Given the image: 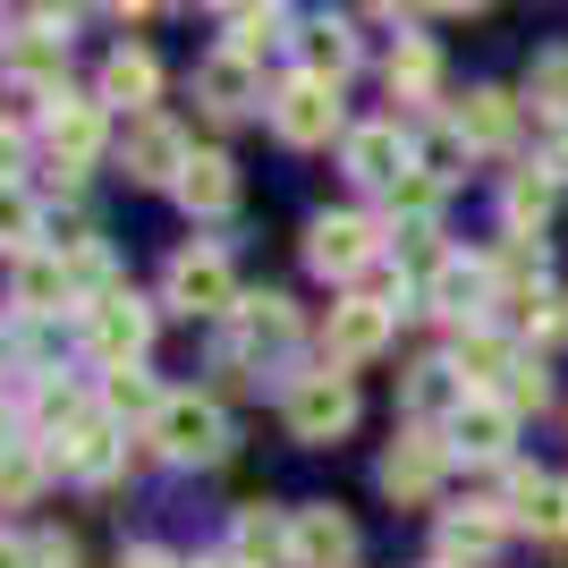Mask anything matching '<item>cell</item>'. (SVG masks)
<instances>
[{
  "label": "cell",
  "instance_id": "cell-39",
  "mask_svg": "<svg viewBox=\"0 0 568 568\" xmlns=\"http://www.w3.org/2000/svg\"><path fill=\"white\" fill-rule=\"evenodd\" d=\"M34 568H77V544L69 535H34Z\"/></svg>",
  "mask_w": 568,
  "mask_h": 568
},
{
  "label": "cell",
  "instance_id": "cell-28",
  "mask_svg": "<svg viewBox=\"0 0 568 568\" xmlns=\"http://www.w3.org/2000/svg\"><path fill=\"white\" fill-rule=\"evenodd\" d=\"M433 77H442V60H433V43H416V34H399V51H390V94L425 102Z\"/></svg>",
  "mask_w": 568,
  "mask_h": 568
},
{
  "label": "cell",
  "instance_id": "cell-34",
  "mask_svg": "<svg viewBox=\"0 0 568 568\" xmlns=\"http://www.w3.org/2000/svg\"><path fill=\"white\" fill-rule=\"evenodd\" d=\"M493 281H544V237H509L493 255Z\"/></svg>",
  "mask_w": 568,
  "mask_h": 568
},
{
  "label": "cell",
  "instance_id": "cell-7",
  "mask_svg": "<svg viewBox=\"0 0 568 568\" xmlns=\"http://www.w3.org/2000/svg\"><path fill=\"white\" fill-rule=\"evenodd\" d=\"M153 433H162L170 458H221V450H230V416H221L213 399H162Z\"/></svg>",
  "mask_w": 568,
  "mask_h": 568
},
{
  "label": "cell",
  "instance_id": "cell-8",
  "mask_svg": "<svg viewBox=\"0 0 568 568\" xmlns=\"http://www.w3.org/2000/svg\"><path fill=\"white\" fill-rule=\"evenodd\" d=\"M43 144L60 170H85L102 153V102H77V94H51L43 102Z\"/></svg>",
  "mask_w": 568,
  "mask_h": 568
},
{
  "label": "cell",
  "instance_id": "cell-30",
  "mask_svg": "<svg viewBox=\"0 0 568 568\" xmlns=\"http://www.w3.org/2000/svg\"><path fill=\"white\" fill-rule=\"evenodd\" d=\"M34 493H43V450L0 442V500H34Z\"/></svg>",
  "mask_w": 568,
  "mask_h": 568
},
{
  "label": "cell",
  "instance_id": "cell-26",
  "mask_svg": "<svg viewBox=\"0 0 568 568\" xmlns=\"http://www.w3.org/2000/svg\"><path fill=\"white\" fill-rule=\"evenodd\" d=\"M450 365H458V382H475V390H500V382H509V365H518V356L500 348L493 332H458V356H450Z\"/></svg>",
  "mask_w": 568,
  "mask_h": 568
},
{
  "label": "cell",
  "instance_id": "cell-19",
  "mask_svg": "<svg viewBox=\"0 0 568 568\" xmlns=\"http://www.w3.org/2000/svg\"><path fill=\"white\" fill-rule=\"evenodd\" d=\"M77 272L60 255H18V281H9V297H18V314H60L69 306Z\"/></svg>",
  "mask_w": 568,
  "mask_h": 568
},
{
  "label": "cell",
  "instance_id": "cell-37",
  "mask_svg": "<svg viewBox=\"0 0 568 568\" xmlns=\"http://www.w3.org/2000/svg\"><path fill=\"white\" fill-rule=\"evenodd\" d=\"M390 195H399V213H416V221H425L433 204H442V179H433V170H407V179H399Z\"/></svg>",
  "mask_w": 568,
  "mask_h": 568
},
{
  "label": "cell",
  "instance_id": "cell-25",
  "mask_svg": "<svg viewBox=\"0 0 568 568\" xmlns=\"http://www.w3.org/2000/svg\"><path fill=\"white\" fill-rule=\"evenodd\" d=\"M500 551V518L493 509H458L442 518V560H493Z\"/></svg>",
  "mask_w": 568,
  "mask_h": 568
},
{
  "label": "cell",
  "instance_id": "cell-40",
  "mask_svg": "<svg viewBox=\"0 0 568 568\" xmlns=\"http://www.w3.org/2000/svg\"><path fill=\"white\" fill-rule=\"evenodd\" d=\"M18 153H26V144H18V128L0 119V187H18Z\"/></svg>",
  "mask_w": 568,
  "mask_h": 568
},
{
  "label": "cell",
  "instance_id": "cell-15",
  "mask_svg": "<svg viewBox=\"0 0 568 568\" xmlns=\"http://www.w3.org/2000/svg\"><path fill=\"white\" fill-rule=\"evenodd\" d=\"M195 94H204V111H221V119H237V111H255V60H237L230 43L195 69Z\"/></svg>",
  "mask_w": 568,
  "mask_h": 568
},
{
  "label": "cell",
  "instance_id": "cell-17",
  "mask_svg": "<svg viewBox=\"0 0 568 568\" xmlns=\"http://www.w3.org/2000/svg\"><path fill=\"white\" fill-rule=\"evenodd\" d=\"M509 425H518V407L509 399H458V416H450V450H467V458H500L509 450Z\"/></svg>",
  "mask_w": 568,
  "mask_h": 568
},
{
  "label": "cell",
  "instance_id": "cell-2",
  "mask_svg": "<svg viewBox=\"0 0 568 568\" xmlns=\"http://www.w3.org/2000/svg\"><path fill=\"white\" fill-rule=\"evenodd\" d=\"M144 339H153V314H144V297H128V288H102L94 306H85V348L102 356V365H136Z\"/></svg>",
  "mask_w": 568,
  "mask_h": 568
},
{
  "label": "cell",
  "instance_id": "cell-6",
  "mask_svg": "<svg viewBox=\"0 0 568 568\" xmlns=\"http://www.w3.org/2000/svg\"><path fill=\"white\" fill-rule=\"evenodd\" d=\"M306 263L323 272V281H356L365 263H374V221H356V213H323L306 230Z\"/></svg>",
  "mask_w": 568,
  "mask_h": 568
},
{
  "label": "cell",
  "instance_id": "cell-47",
  "mask_svg": "<svg viewBox=\"0 0 568 568\" xmlns=\"http://www.w3.org/2000/svg\"><path fill=\"white\" fill-rule=\"evenodd\" d=\"M195 568H237V560H195Z\"/></svg>",
  "mask_w": 568,
  "mask_h": 568
},
{
  "label": "cell",
  "instance_id": "cell-12",
  "mask_svg": "<svg viewBox=\"0 0 568 568\" xmlns=\"http://www.w3.org/2000/svg\"><path fill=\"white\" fill-rule=\"evenodd\" d=\"M442 458H450V450H442L433 433H407L399 450L382 458V493H390V500H433V484H442Z\"/></svg>",
  "mask_w": 568,
  "mask_h": 568
},
{
  "label": "cell",
  "instance_id": "cell-10",
  "mask_svg": "<svg viewBox=\"0 0 568 568\" xmlns=\"http://www.w3.org/2000/svg\"><path fill=\"white\" fill-rule=\"evenodd\" d=\"M187 136L170 128V119L136 111V128H128V179H144V187H179V170H187Z\"/></svg>",
  "mask_w": 568,
  "mask_h": 568
},
{
  "label": "cell",
  "instance_id": "cell-13",
  "mask_svg": "<svg viewBox=\"0 0 568 568\" xmlns=\"http://www.w3.org/2000/svg\"><path fill=\"white\" fill-rule=\"evenodd\" d=\"M450 128H458V144H467V153H500V144L518 136V102L493 94V85H475V94L450 111Z\"/></svg>",
  "mask_w": 568,
  "mask_h": 568
},
{
  "label": "cell",
  "instance_id": "cell-24",
  "mask_svg": "<svg viewBox=\"0 0 568 568\" xmlns=\"http://www.w3.org/2000/svg\"><path fill=\"white\" fill-rule=\"evenodd\" d=\"M60 467H69L77 484H102V475L119 467V433L111 425H77L69 442H60Z\"/></svg>",
  "mask_w": 568,
  "mask_h": 568
},
{
  "label": "cell",
  "instance_id": "cell-14",
  "mask_svg": "<svg viewBox=\"0 0 568 568\" xmlns=\"http://www.w3.org/2000/svg\"><path fill=\"white\" fill-rule=\"evenodd\" d=\"M288 535H297V568H348V551H356V526L339 509H297Z\"/></svg>",
  "mask_w": 568,
  "mask_h": 568
},
{
  "label": "cell",
  "instance_id": "cell-42",
  "mask_svg": "<svg viewBox=\"0 0 568 568\" xmlns=\"http://www.w3.org/2000/svg\"><path fill=\"white\" fill-rule=\"evenodd\" d=\"M26 9H43V18H77L85 0H26Z\"/></svg>",
  "mask_w": 568,
  "mask_h": 568
},
{
  "label": "cell",
  "instance_id": "cell-43",
  "mask_svg": "<svg viewBox=\"0 0 568 568\" xmlns=\"http://www.w3.org/2000/svg\"><path fill=\"white\" fill-rule=\"evenodd\" d=\"M374 9H382V18H407V9H416V0H374Z\"/></svg>",
  "mask_w": 568,
  "mask_h": 568
},
{
  "label": "cell",
  "instance_id": "cell-31",
  "mask_svg": "<svg viewBox=\"0 0 568 568\" xmlns=\"http://www.w3.org/2000/svg\"><path fill=\"white\" fill-rule=\"evenodd\" d=\"M458 390H467V382H458V365H416V382H407V407H416V416H442Z\"/></svg>",
  "mask_w": 568,
  "mask_h": 568
},
{
  "label": "cell",
  "instance_id": "cell-45",
  "mask_svg": "<svg viewBox=\"0 0 568 568\" xmlns=\"http://www.w3.org/2000/svg\"><path fill=\"white\" fill-rule=\"evenodd\" d=\"M119 9H128V18H144V9H153V0H119Z\"/></svg>",
  "mask_w": 568,
  "mask_h": 568
},
{
  "label": "cell",
  "instance_id": "cell-35",
  "mask_svg": "<svg viewBox=\"0 0 568 568\" xmlns=\"http://www.w3.org/2000/svg\"><path fill=\"white\" fill-rule=\"evenodd\" d=\"M535 102H544L551 119H568V51H544V60H535Z\"/></svg>",
  "mask_w": 568,
  "mask_h": 568
},
{
  "label": "cell",
  "instance_id": "cell-46",
  "mask_svg": "<svg viewBox=\"0 0 568 568\" xmlns=\"http://www.w3.org/2000/svg\"><path fill=\"white\" fill-rule=\"evenodd\" d=\"M433 9H484V0H433Z\"/></svg>",
  "mask_w": 568,
  "mask_h": 568
},
{
  "label": "cell",
  "instance_id": "cell-21",
  "mask_svg": "<svg viewBox=\"0 0 568 568\" xmlns=\"http://www.w3.org/2000/svg\"><path fill=\"white\" fill-rule=\"evenodd\" d=\"M153 94H162V69H153V51H128V43H119L111 60H102V102H128V111H144Z\"/></svg>",
  "mask_w": 568,
  "mask_h": 568
},
{
  "label": "cell",
  "instance_id": "cell-29",
  "mask_svg": "<svg viewBox=\"0 0 568 568\" xmlns=\"http://www.w3.org/2000/svg\"><path fill=\"white\" fill-rule=\"evenodd\" d=\"M484 288H493V281H484L475 263H433V306H442V314H475V306H484Z\"/></svg>",
  "mask_w": 568,
  "mask_h": 568
},
{
  "label": "cell",
  "instance_id": "cell-33",
  "mask_svg": "<svg viewBox=\"0 0 568 568\" xmlns=\"http://www.w3.org/2000/svg\"><path fill=\"white\" fill-rule=\"evenodd\" d=\"M102 399H111V416H162V399H153V382H144L136 365H119V374L102 382Z\"/></svg>",
  "mask_w": 568,
  "mask_h": 568
},
{
  "label": "cell",
  "instance_id": "cell-20",
  "mask_svg": "<svg viewBox=\"0 0 568 568\" xmlns=\"http://www.w3.org/2000/svg\"><path fill=\"white\" fill-rule=\"evenodd\" d=\"M297 51H306V77H348L356 69V34H348V18H306L297 26Z\"/></svg>",
  "mask_w": 568,
  "mask_h": 568
},
{
  "label": "cell",
  "instance_id": "cell-22",
  "mask_svg": "<svg viewBox=\"0 0 568 568\" xmlns=\"http://www.w3.org/2000/svg\"><path fill=\"white\" fill-rule=\"evenodd\" d=\"M382 339H390V306H374V297L332 306V356H374Z\"/></svg>",
  "mask_w": 568,
  "mask_h": 568
},
{
  "label": "cell",
  "instance_id": "cell-27",
  "mask_svg": "<svg viewBox=\"0 0 568 568\" xmlns=\"http://www.w3.org/2000/svg\"><path fill=\"white\" fill-rule=\"evenodd\" d=\"M281 0H246V9H237V18H230V51H237V60H263V51H272V43H281Z\"/></svg>",
  "mask_w": 568,
  "mask_h": 568
},
{
  "label": "cell",
  "instance_id": "cell-41",
  "mask_svg": "<svg viewBox=\"0 0 568 568\" xmlns=\"http://www.w3.org/2000/svg\"><path fill=\"white\" fill-rule=\"evenodd\" d=\"M0 568H34V544H18V535H0Z\"/></svg>",
  "mask_w": 568,
  "mask_h": 568
},
{
  "label": "cell",
  "instance_id": "cell-38",
  "mask_svg": "<svg viewBox=\"0 0 568 568\" xmlns=\"http://www.w3.org/2000/svg\"><path fill=\"white\" fill-rule=\"evenodd\" d=\"M500 399H509V407H544V365H509Z\"/></svg>",
  "mask_w": 568,
  "mask_h": 568
},
{
  "label": "cell",
  "instance_id": "cell-3",
  "mask_svg": "<svg viewBox=\"0 0 568 568\" xmlns=\"http://www.w3.org/2000/svg\"><path fill=\"white\" fill-rule=\"evenodd\" d=\"M348 416H356L348 374H297L288 382V433L297 442H332V433H348Z\"/></svg>",
  "mask_w": 568,
  "mask_h": 568
},
{
  "label": "cell",
  "instance_id": "cell-23",
  "mask_svg": "<svg viewBox=\"0 0 568 568\" xmlns=\"http://www.w3.org/2000/svg\"><path fill=\"white\" fill-rule=\"evenodd\" d=\"M179 204H187V213H230L237 204V170L221 162V153H195V162L179 170Z\"/></svg>",
  "mask_w": 568,
  "mask_h": 568
},
{
  "label": "cell",
  "instance_id": "cell-32",
  "mask_svg": "<svg viewBox=\"0 0 568 568\" xmlns=\"http://www.w3.org/2000/svg\"><path fill=\"white\" fill-rule=\"evenodd\" d=\"M551 195H560V170H518L509 179V221H544Z\"/></svg>",
  "mask_w": 568,
  "mask_h": 568
},
{
  "label": "cell",
  "instance_id": "cell-1",
  "mask_svg": "<svg viewBox=\"0 0 568 568\" xmlns=\"http://www.w3.org/2000/svg\"><path fill=\"white\" fill-rule=\"evenodd\" d=\"M272 128H281L288 144L348 136V119H339V85H332V77H288L281 94H272Z\"/></svg>",
  "mask_w": 568,
  "mask_h": 568
},
{
  "label": "cell",
  "instance_id": "cell-5",
  "mask_svg": "<svg viewBox=\"0 0 568 568\" xmlns=\"http://www.w3.org/2000/svg\"><path fill=\"white\" fill-rule=\"evenodd\" d=\"M9 77H18V102H51L60 77H69V34L18 26V34H9Z\"/></svg>",
  "mask_w": 568,
  "mask_h": 568
},
{
  "label": "cell",
  "instance_id": "cell-44",
  "mask_svg": "<svg viewBox=\"0 0 568 568\" xmlns=\"http://www.w3.org/2000/svg\"><path fill=\"white\" fill-rule=\"evenodd\" d=\"M128 568H170V560H162V551H136V560H128Z\"/></svg>",
  "mask_w": 568,
  "mask_h": 568
},
{
  "label": "cell",
  "instance_id": "cell-36",
  "mask_svg": "<svg viewBox=\"0 0 568 568\" xmlns=\"http://www.w3.org/2000/svg\"><path fill=\"white\" fill-rule=\"evenodd\" d=\"M26 237H34V204L18 187H0V255H26Z\"/></svg>",
  "mask_w": 568,
  "mask_h": 568
},
{
  "label": "cell",
  "instance_id": "cell-9",
  "mask_svg": "<svg viewBox=\"0 0 568 568\" xmlns=\"http://www.w3.org/2000/svg\"><path fill=\"white\" fill-rule=\"evenodd\" d=\"M288 339H297L288 297H237V306H230V348H221V365H246V356L288 348Z\"/></svg>",
  "mask_w": 568,
  "mask_h": 568
},
{
  "label": "cell",
  "instance_id": "cell-4",
  "mask_svg": "<svg viewBox=\"0 0 568 568\" xmlns=\"http://www.w3.org/2000/svg\"><path fill=\"white\" fill-rule=\"evenodd\" d=\"M170 306H179V314H230L237 306L230 255H221V246H187V255H170Z\"/></svg>",
  "mask_w": 568,
  "mask_h": 568
},
{
  "label": "cell",
  "instance_id": "cell-11",
  "mask_svg": "<svg viewBox=\"0 0 568 568\" xmlns=\"http://www.w3.org/2000/svg\"><path fill=\"white\" fill-rule=\"evenodd\" d=\"M407 136L399 128H348V179L356 187H399L407 179Z\"/></svg>",
  "mask_w": 568,
  "mask_h": 568
},
{
  "label": "cell",
  "instance_id": "cell-18",
  "mask_svg": "<svg viewBox=\"0 0 568 568\" xmlns=\"http://www.w3.org/2000/svg\"><path fill=\"white\" fill-rule=\"evenodd\" d=\"M230 560H237V568H297V535H288L281 518L246 509V518L230 526Z\"/></svg>",
  "mask_w": 568,
  "mask_h": 568
},
{
  "label": "cell",
  "instance_id": "cell-16",
  "mask_svg": "<svg viewBox=\"0 0 568 568\" xmlns=\"http://www.w3.org/2000/svg\"><path fill=\"white\" fill-rule=\"evenodd\" d=\"M509 509H518L544 544H568V484L560 475H509Z\"/></svg>",
  "mask_w": 568,
  "mask_h": 568
}]
</instances>
